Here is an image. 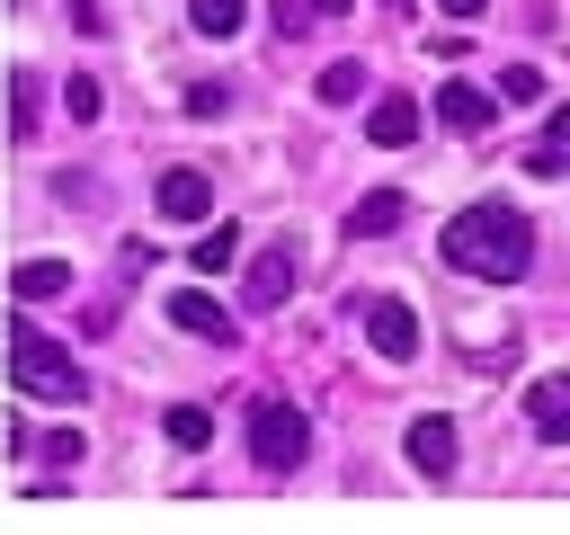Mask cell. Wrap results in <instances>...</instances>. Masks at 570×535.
I'll return each instance as SVG.
<instances>
[{
    "label": "cell",
    "instance_id": "cell-1",
    "mask_svg": "<svg viewBox=\"0 0 570 535\" xmlns=\"http://www.w3.org/2000/svg\"><path fill=\"white\" fill-rule=\"evenodd\" d=\"M436 250H445V268H463V276L517 285V276L534 268V223H525L517 205L481 196V205H463V214H454V223L436 232Z\"/></svg>",
    "mask_w": 570,
    "mask_h": 535
},
{
    "label": "cell",
    "instance_id": "cell-2",
    "mask_svg": "<svg viewBox=\"0 0 570 535\" xmlns=\"http://www.w3.org/2000/svg\"><path fill=\"white\" fill-rule=\"evenodd\" d=\"M9 374H18V392H36V401H80V392H89L80 357H71L62 339H45L27 312H9Z\"/></svg>",
    "mask_w": 570,
    "mask_h": 535
},
{
    "label": "cell",
    "instance_id": "cell-3",
    "mask_svg": "<svg viewBox=\"0 0 570 535\" xmlns=\"http://www.w3.org/2000/svg\"><path fill=\"white\" fill-rule=\"evenodd\" d=\"M249 455H258V473H303V455H312V419L294 410V401H249Z\"/></svg>",
    "mask_w": 570,
    "mask_h": 535
},
{
    "label": "cell",
    "instance_id": "cell-4",
    "mask_svg": "<svg viewBox=\"0 0 570 535\" xmlns=\"http://www.w3.org/2000/svg\"><path fill=\"white\" fill-rule=\"evenodd\" d=\"M365 348H374V357H392V366H401V357H419V312H410L401 294H365Z\"/></svg>",
    "mask_w": 570,
    "mask_h": 535
},
{
    "label": "cell",
    "instance_id": "cell-5",
    "mask_svg": "<svg viewBox=\"0 0 570 535\" xmlns=\"http://www.w3.org/2000/svg\"><path fill=\"white\" fill-rule=\"evenodd\" d=\"M151 205H160L169 223H214V178H205V169H160Z\"/></svg>",
    "mask_w": 570,
    "mask_h": 535
},
{
    "label": "cell",
    "instance_id": "cell-6",
    "mask_svg": "<svg viewBox=\"0 0 570 535\" xmlns=\"http://www.w3.org/2000/svg\"><path fill=\"white\" fill-rule=\"evenodd\" d=\"M294 276H303V268H294V250H285V241H267V250L249 259V276H240V303H258V312H276V303L294 294Z\"/></svg>",
    "mask_w": 570,
    "mask_h": 535
},
{
    "label": "cell",
    "instance_id": "cell-7",
    "mask_svg": "<svg viewBox=\"0 0 570 535\" xmlns=\"http://www.w3.org/2000/svg\"><path fill=\"white\" fill-rule=\"evenodd\" d=\"M525 419L543 446H570V374H534L525 383Z\"/></svg>",
    "mask_w": 570,
    "mask_h": 535
},
{
    "label": "cell",
    "instance_id": "cell-8",
    "mask_svg": "<svg viewBox=\"0 0 570 535\" xmlns=\"http://www.w3.org/2000/svg\"><path fill=\"white\" fill-rule=\"evenodd\" d=\"M499 107H508V98H499V89H481V80H445V89H436V116H445V125H463V134L499 125Z\"/></svg>",
    "mask_w": 570,
    "mask_h": 535
},
{
    "label": "cell",
    "instance_id": "cell-9",
    "mask_svg": "<svg viewBox=\"0 0 570 535\" xmlns=\"http://www.w3.org/2000/svg\"><path fill=\"white\" fill-rule=\"evenodd\" d=\"M401 446H410V464H419L428 481H445V473H454V419H436V410H428V419H410V437H401Z\"/></svg>",
    "mask_w": 570,
    "mask_h": 535
},
{
    "label": "cell",
    "instance_id": "cell-10",
    "mask_svg": "<svg viewBox=\"0 0 570 535\" xmlns=\"http://www.w3.org/2000/svg\"><path fill=\"white\" fill-rule=\"evenodd\" d=\"M365 134H374L383 152H401V143L419 134V98H410V89H383V98L365 107Z\"/></svg>",
    "mask_w": 570,
    "mask_h": 535
},
{
    "label": "cell",
    "instance_id": "cell-11",
    "mask_svg": "<svg viewBox=\"0 0 570 535\" xmlns=\"http://www.w3.org/2000/svg\"><path fill=\"white\" fill-rule=\"evenodd\" d=\"M401 223H410V196H401V187H374V196L347 205V232H356V241H383V232H401Z\"/></svg>",
    "mask_w": 570,
    "mask_h": 535
},
{
    "label": "cell",
    "instance_id": "cell-12",
    "mask_svg": "<svg viewBox=\"0 0 570 535\" xmlns=\"http://www.w3.org/2000/svg\"><path fill=\"white\" fill-rule=\"evenodd\" d=\"M169 321H178V330H196V339H214V348L232 339V312H223V303H214L205 285H187V294H169Z\"/></svg>",
    "mask_w": 570,
    "mask_h": 535
},
{
    "label": "cell",
    "instance_id": "cell-13",
    "mask_svg": "<svg viewBox=\"0 0 570 535\" xmlns=\"http://www.w3.org/2000/svg\"><path fill=\"white\" fill-rule=\"evenodd\" d=\"M525 169H534V178H570V107H552V125H543V143L525 152Z\"/></svg>",
    "mask_w": 570,
    "mask_h": 535
},
{
    "label": "cell",
    "instance_id": "cell-14",
    "mask_svg": "<svg viewBox=\"0 0 570 535\" xmlns=\"http://www.w3.org/2000/svg\"><path fill=\"white\" fill-rule=\"evenodd\" d=\"M36 116H45V80L18 62V71H9V125H18V143L36 134Z\"/></svg>",
    "mask_w": 570,
    "mask_h": 535
},
{
    "label": "cell",
    "instance_id": "cell-15",
    "mask_svg": "<svg viewBox=\"0 0 570 535\" xmlns=\"http://www.w3.org/2000/svg\"><path fill=\"white\" fill-rule=\"evenodd\" d=\"M62 285H71V268H62V259H27V268L9 276V294H18V303H45V294H62Z\"/></svg>",
    "mask_w": 570,
    "mask_h": 535
},
{
    "label": "cell",
    "instance_id": "cell-16",
    "mask_svg": "<svg viewBox=\"0 0 570 535\" xmlns=\"http://www.w3.org/2000/svg\"><path fill=\"white\" fill-rule=\"evenodd\" d=\"M187 259H196V268H205V276H223V268H232V259H240V232H232V223H205V232H196V250H187Z\"/></svg>",
    "mask_w": 570,
    "mask_h": 535
},
{
    "label": "cell",
    "instance_id": "cell-17",
    "mask_svg": "<svg viewBox=\"0 0 570 535\" xmlns=\"http://www.w3.org/2000/svg\"><path fill=\"white\" fill-rule=\"evenodd\" d=\"M160 437H169V446H205V437H214V410H196V401H169V410H160Z\"/></svg>",
    "mask_w": 570,
    "mask_h": 535
},
{
    "label": "cell",
    "instance_id": "cell-18",
    "mask_svg": "<svg viewBox=\"0 0 570 535\" xmlns=\"http://www.w3.org/2000/svg\"><path fill=\"white\" fill-rule=\"evenodd\" d=\"M240 18H249L240 0H187V27H196V36H214V45H223V36H240Z\"/></svg>",
    "mask_w": 570,
    "mask_h": 535
},
{
    "label": "cell",
    "instance_id": "cell-19",
    "mask_svg": "<svg viewBox=\"0 0 570 535\" xmlns=\"http://www.w3.org/2000/svg\"><path fill=\"white\" fill-rule=\"evenodd\" d=\"M365 98V62H330L321 71V107H356Z\"/></svg>",
    "mask_w": 570,
    "mask_h": 535
},
{
    "label": "cell",
    "instance_id": "cell-20",
    "mask_svg": "<svg viewBox=\"0 0 570 535\" xmlns=\"http://www.w3.org/2000/svg\"><path fill=\"white\" fill-rule=\"evenodd\" d=\"M499 98H508V107H534V98H543V71H534V62H508V71H499Z\"/></svg>",
    "mask_w": 570,
    "mask_h": 535
},
{
    "label": "cell",
    "instance_id": "cell-21",
    "mask_svg": "<svg viewBox=\"0 0 570 535\" xmlns=\"http://www.w3.org/2000/svg\"><path fill=\"white\" fill-rule=\"evenodd\" d=\"M80 446H89L80 428H53V437H36V455H45L53 473H80Z\"/></svg>",
    "mask_w": 570,
    "mask_h": 535
},
{
    "label": "cell",
    "instance_id": "cell-22",
    "mask_svg": "<svg viewBox=\"0 0 570 535\" xmlns=\"http://www.w3.org/2000/svg\"><path fill=\"white\" fill-rule=\"evenodd\" d=\"M267 27L294 45V36H303V27H321V18H312V0H276V9H267Z\"/></svg>",
    "mask_w": 570,
    "mask_h": 535
},
{
    "label": "cell",
    "instance_id": "cell-23",
    "mask_svg": "<svg viewBox=\"0 0 570 535\" xmlns=\"http://www.w3.org/2000/svg\"><path fill=\"white\" fill-rule=\"evenodd\" d=\"M62 107L89 125V116H98V80H89V71H71V80H62Z\"/></svg>",
    "mask_w": 570,
    "mask_h": 535
},
{
    "label": "cell",
    "instance_id": "cell-24",
    "mask_svg": "<svg viewBox=\"0 0 570 535\" xmlns=\"http://www.w3.org/2000/svg\"><path fill=\"white\" fill-rule=\"evenodd\" d=\"M223 107H232V89H223V80H205V89H187V116H223Z\"/></svg>",
    "mask_w": 570,
    "mask_h": 535
},
{
    "label": "cell",
    "instance_id": "cell-25",
    "mask_svg": "<svg viewBox=\"0 0 570 535\" xmlns=\"http://www.w3.org/2000/svg\"><path fill=\"white\" fill-rule=\"evenodd\" d=\"M62 9H71V27H80V36H98V27H107V18H98V0H62Z\"/></svg>",
    "mask_w": 570,
    "mask_h": 535
},
{
    "label": "cell",
    "instance_id": "cell-26",
    "mask_svg": "<svg viewBox=\"0 0 570 535\" xmlns=\"http://www.w3.org/2000/svg\"><path fill=\"white\" fill-rule=\"evenodd\" d=\"M436 9H445V18H481L490 0H436Z\"/></svg>",
    "mask_w": 570,
    "mask_h": 535
},
{
    "label": "cell",
    "instance_id": "cell-27",
    "mask_svg": "<svg viewBox=\"0 0 570 535\" xmlns=\"http://www.w3.org/2000/svg\"><path fill=\"white\" fill-rule=\"evenodd\" d=\"M347 9H356V0H312V18H347Z\"/></svg>",
    "mask_w": 570,
    "mask_h": 535
}]
</instances>
